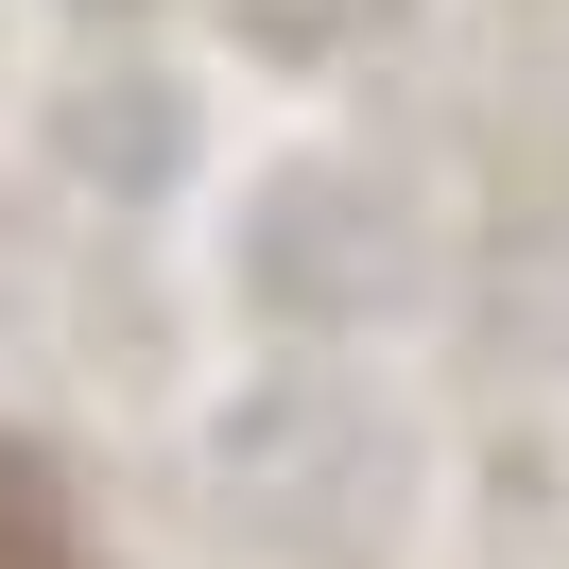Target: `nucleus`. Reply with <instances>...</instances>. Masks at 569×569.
<instances>
[{
  "label": "nucleus",
  "mask_w": 569,
  "mask_h": 569,
  "mask_svg": "<svg viewBox=\"0 0 569 569\" xmlns=\"http://www.w3.org/2000/svg\"><path fill=\"white\" fill-rule=\"evenodd\" d=\"M259 293H277V311H311V328L397 311V293H415V242H397L380 190H293V208L259 224Z\"/></svg>",
  "instance_id": "f257e3e1"
},
{
  "label": "nucleus",
  "mask_w": 569,
  "mask_h": 569,
  "mask_svg": "<svg viewBox=\"0 0 569 569\" xmlns=\"http://www.w3.org/2000/svg\"><path fill=\"white\" fill-rule=\"evenodd\" d=\"M346 18H397V0H259V36H293V52H311V36H346Z\"/></svg>",
  "instance_id": "f03ea898"
}]
</instances>
